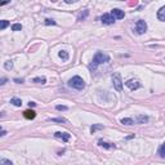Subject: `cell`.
Listing matches in <instances>:
<instances>
[{"instance_id": "6da1fadb", "label": "cell", "mask_w": 165, "mask_h": 165, "mask_svg": "<svg viewBox=\"0 0 165 165\" xmlns=\"http://www.w3.org/2000/svg\"><path fill=\"white\" fill-rule=\"evenodd\" d=\"M109 61H110V56L109 54H106V53H103V52H97L94 54V57H93L92 63L89 65V68L94 71L100 65H103V63H106V62H109Z\"/></svg>"}, {"instance_id": "7a4b0ae2", "label": "cell", "mask_w": 165, "mask_h": 165, "mask_svg": "<svg viewBox=\"0 0 165 165\" xmlns=\"http://www.w3.org/2000/svg\"><path fill=\"white\" fill-rule=\"evenodd\" d=\"M68 86L76 89V91H83V89L85 88V81L83 80V77L74 76V77H71V79L68 80Z\"/></svg>"}, {"instance_id": "3957f363", "label": "cell", "mask_w": 165, "mask_h": 165, "mask_svg": "<svg viewBox=\"0 0 165 165\" xmlns=\"http://www.w3.org/2000/svg\"><path fill=\"white\" fill-rule=\"evenodd\" d=\"M112 85H113V88H115L116 92L123 91V80H121V75L119 72L112 75Z\"/></svg>"}, {"instance_id": "277c9868", "label": "cell", "mask_w": 165, "mask_h": 165, "mask_svg": "<svg viewBox=\"0 0 165 165\" xmlns=\"http://www.w3.org/2000/svg\"><path fill=\"white\" fill-rule=\"evenodd\" d=\"M147 31V23L143 19H138L136 23V32L138 35H143Z\"/></svg>"}, {"instance_id": "5b68a950", "label": "cell", "mask_w": 165, "mask_h": 165, "mask_svg": "<svg viewBox=\"0 0 165 165\" xmlns=\"http://www.w3.org/2000/svg\"><path fill=\"white\" fill-rule=\"evenodd\" d=\"M125 85H127L130 91H137V89H139L141 86H142V85H141V83L138 81L137 79H129V80H127V81H125Z\"/></svg>"}, {"instance_id": "8992f818", "label": "cell", "mask_w": 165, "mask_h": 165, "mask_svg": "<svg viewBox=\"0 0 165 165\" xmlns=\"http://www.w3.org/2000/svg\"><path fill=\"white\" fill-rule=\"evenodd\" d=\"M101 22L103 25H113L115 23V18H113V16L111 13H104L101 17Z\"/></svg>"}, {"instance_id": "52a82bcc", "label": "cell", "mask_w": 165, "mask_h": 165, "mask_svg": "<svg viewBox=\"0 0 165 165\" xmlns=\"http://www.w3.org/2000/svg\"><path fill=\"white\" fill-rule=\"evenodd\" d=\"M54 137L58 138V139H62L63 142H68V141H70V138H71L70 134L66 133V132H56Z\"/></svg>"}, {"instance_id": "ba28073f", "label": "cell", "mask_w": 165, "mask_h": 165, "mask_svg": "<svg viewBox=\"0 0 165 165\" xmlns=\"http://www.w3.org/2000/svg\"><path fill=\"white\" fill-rule=\"evenodd\" d=\"M111 14L113 16V18H115V19H123V18H124V16H125L124 10L118 9V8H113V9L111 10Z\"/></svg>"}, {"instance_id": "9c48e42d", "label": "cell", "mask_w": 165, "mask_h": 165, "mask_svg": "<svg viewBox=\"0 0 165 165\" xmlns=\"http://www.w3.org/2000/svg\"><path fill=\"white\" fill-rule=\"evenodd\" d=\"M148 121V116L146 115H138L137 118H134V124H146Z\"/></svg>"}, {"instance_id": "30bf717a", "label": "cell", "mask_w": 165, "mask_h": 165, "mask_svg": "<svg viewBox=\"0 0 165 165\" xmlns=\"http://www.w3.org/2000/svg\"><path fill=\"white\" fill-rule=\"evenodd\" d=\"M98 146L100 147H103V148H116V145L115 143H109V142H104V141H98Z\"/></svg>"}, {"instance_id": "8fae6325", "label": "cell", "mask_w": 165, "mask_h": 165, "mask_svg": "<svg viewBox=\"0 0 165 165\" xmlns=\"http://www.w3.org/2000/svg\"><path fill=\"white\" fill-rule=\"evenodd\" d=\"M23 116H25L26 119H29V120H32V119L36 118V112L32 111V110H26L25 112H23Z\"/></svg>"}, {"instance_id": "7c38bea8", "label": "cell", "mask_w": 165, "mask_h": 165, "mask_svg": "<svg viewBox=\"0 0 165 165\" xmlns=\"http://www.w3.org/2000/svg\"><path fill=\"white\" fill-rule=\"evenodd\" d=\"M157 18L161 22H165V7H161L160 9L157 10Z\"/></svg>"}, {"instance_id": "4fadbf2b", "label": "cell", "mask_w": 165, "mask_h": 165, "mask_svg": "<svg viewBox=\"0 0 165 165\" xmlns=\"http://www.w3.org/2000/svg\"><path fill=\"white\" fill-rule=\"evenodd\" d=\"M58 57L62 59V61H68L70 54H68V52H66V50H61V52L58 53Z\"/></svg>"}, {"instance_id": "5bb4252c", "label": "cell", "mask_w": 165, "mask_h": 165, "mask_svg": "<svg viewBox=\"0 0 165 165\" xmlns=\"http://www.w3.org/2000/svg\"><path fill=\"white\" fill-rule=\"evenodd\" d=\"M120 123L124 125H134V119L133 118H125V119H121Z\"/></svg>"}, {"instance_id": "9a60e30c", "label": "cell", "mask_w": 165, "mask_h": 165, "mask_svg": "<svg viewBox=\"0 0 165 165\" xmlns=\"http://www.w3.org/2000/svg\"><path fill=\"white\" fill-rule=\"evenodd\" d=\"M10 103L13 104V106H16V107H21V106H22V101H21L19 98H17V97L12 98V100H10Z\"/></svg>"}, {"instance_id": "2e32d148", "label": "cell", "mask_w": 165, "mask_h": 165, "mask_svg": "<svg viewBox=\"0 0 165 165\" xmlns=\"http://www.w3.org/2000/svg\"><path fill=\"white\" fill-rule=\"evenodd\" d=\"M104 127L102 124H94V125H92L91 127V132L92 133H95L97 130H101V129H103Z\"/></svg>"}, {"instance_id": "e0dca14e", "label": "cell", "mask_w": 165, "mask_h": 165, "mask_svg": "<svg viewBox=\"0 0 165 165\" xmlns=\"http://www.w3.org/2000/svg\"><path fill=\"white\" fill-rule=\"evenodd\" d=\"M159 155H160L161 157H164V159H165V142L160 146V148H159Z\"/></svg>"}, {"instance_id": "ac0fdd59", "label": "cell", "mask_w": 165, "mask_h": 165, "mask_svg": "<svg viewBox=\"0 0 165 165\" xmlns=\"http://www.w3.org/2000/svg\"><path fill=\"white\" fill-rule=\"evenodd\" d=\"M4 68H5V70H8V71H10L12 68H13V62H12V61H7L4 63Z\"/></svg>"}, {"instance_id": "d6986e66", "label": "cell", "mask_w": 165, "mask_h": 165, "mask_svg": "<svg viewBox=\"0 0 165 165\" xmlns=\"http://www.w3.org/2000/svg\"><path fill=\"white\" fill-rule=\"evenodd\" d=\"M8 26H9V21H7V19H3V21H1V23H0V30H4V29H7Z\"/></svg>"}, {"instance_id": "ffe728a7", "label": "cell", "mask_w": 165, "mask_h": 165, "mask_svg": "<svg viewBox=\"0 0 165 165\" xmlns=\"http://www.w3.org/2000/svg\"><path fill=\"white\" fill-rule=\"evenodd\" d=\"M34 83H38V84H45V83H47V79H45V77H35V79H34Z\"/></svg>"}, {"instance_id": "44dd1931", "label": "cell", "mask_w": 165, "mask_h": 165, "mask_svg": "<svg viewBox=\"0 0 165 165\" xmlns=\"http://www.w3.org/2000/svg\"><path fill=\"white\" fill-rule=\"evenodd\" d=\"M12 30L13 31H21L22 30V25L21 23H14V25H12Z\"/></svg>"}, {"instance_id": "7402d4cb", "label": "cell", "mask_w": 165, "mask_h": 165, "mask_svg": "<svg viewBox=\"0 0 165 165\" xmlns=\"http://www.w3.org/2000/svg\"><path fill=\"white\" fill-rule=\"evenodd\" d=\"M0 165H13V163H12L10 160H8V159L3 157L1 160H0Z\"/></svg>"}, {"instance_id": "603a6c76", "label": "cell", "mask_w": 165, "mask_h": 165, "mask_svg": "<svg viewBox=\"0 0 165 165\" xmlns=\"http://www.w3.org/2000/svg\"><path fill=\"white\" fill-rule=\"evenodd\" d=\"M88 14H89V12H88V10H84V14H83V13L80 14L79 18H77V21H84V19H85V17L88 16Z\"/></svg>"}, {"instance_id": "cb8c5ba5", "label": "cell", "mask_w": 165, "mask_h": 165, "mask_svg": "<svg viewBox=\"0 0 165 165\" xmlns=\"http://www.w3.org/2000/svg\"><path fill=\"white\" fill-rule=\"evenodd\" d=\"M50 121H53V123H66V119H63V118H59V119H50Z\"/></svg>"}, {"instance_id": "d4e9b609", "label": "cell", "mask_w": 165, "mask_h": 165, "mask_svg": "<svg viewBox=\"0 0 165 165\" xmlns=\"http://www.w3.org/2000/svg\"><path fill=\"white\" fill-rule=\"evenodd\" d=\"M45 25H47V26H49V25H56V21L48 18V19H45Z\"/></svg>"}, {"instance_id": "484cf974", "label": "cell", "mask_w": 165, "mask_h": 165, "mask_svg": "<svg viewBox=\"0 0 165 165\" xmlns=\"http://www.w3.org/2000/svg\"><path fill=\"white\" fill-rule=\"evenodd\" d=\"M56 109L58 111H66L67 110V106H61V104H58V106H56Z\"/></svg>"}, {"instance_id": "4316f807", "label": "cell", "mask_w": 165, "mask_h": 165, "mask_svg": "<svg viewBox=\"0 0 165 165\" xmlns=\"http://www.w3.org/2000/svg\"><path fill=\"white\" fill-rule=\"evenodd\" d=\"M5 83H7V77H1V80H0V85H4Z\"/></svg>"}, {"instance_id": "83f0119b", "label": "cell", "mask_w": 165, "mask_h": 165, "mask_svg": "<svg viewBox=\"0 0 165 165\" xmlns=\"http://www.w3.org/2000/svg\"><path fill=\"white\" fill-rule=\"evenodd\" d=\"M25 80L23 79H14V83H17V84H22Z\"/></svg>"}, {"instance_id": "f1b7e54d", "label": "cell", "mask_w": 165, "mask_h": 165, "mask_svg": "<svg viewBox=\"0 0 165 165\" xmlns=\"http://www.w3.org/2000/svg\"><path fill=\"white\" fill-rule=\"evenodd\" d=\"M29 106H30V107H35V106H36V103H35V102H31V101H30V102H29Z\"/></svg>"}, {"instance_id": "f546056e", "label": "cell", "mask_w": 165, "mask_h": 165, "mask_svg": "<svg viewBox=\"0 0 165 165\" xmlns=\"http://www.w3.org/2000/svg\"><path fill=\"white\" fill-rule=\"evenodd\" d=\"M5 134H7V132H5V130H1V134H0V136H1V137H4Z\"/></svg>"}]
</instances>
